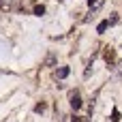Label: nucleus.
Here are the masks:
<instances>
[{"mask_svg":"<svg viewBox=\"0 0 122 122\" xmlns=\"http://www.w3.org/2000/svg\"><path fill=\"white\" fill-rule=\"evenodd\" d=\"M69 103H71L73 109H79V107H81V97H79L77 90H71V92H69Z\"/></svg>","mask_w":122,"mask_h":122,"instance_id":"obj_1","label":"nucleus"},{"mask_svg":"<svg viewBox=\"0 0 122 122\" xmlns=\"http://www.w3.org/2000/svg\"><path fill=\"white\" fill-rule=\"evenodd\" d=\"M103 58H105L107 64H114V62H116V51H114V47H105V49H103Z\"/></svg>","mask_w":122,"mask_h":122,"instance_id":"obj_2","label":"nucleus"},{"mask_svg":"<svg viewBox=\"0 0 122 122\" xmlns=\"http://www.w3.org/2000/svg\"><path fill=\"white\" fill-rule=\"evenodd\" d=\"M103 4H105V0H88V9H90V15H92L94 11H99Z\"/></svg>","mask_w":122,"mask_h":122,"instance_id":"obj_3","label":"nucleus"},{"mask_svg":"<svg viewBox=\"0 0 122 122\" xmlns=\"http://www.w3.org/2000/svg\"><path fill=\"white\" fill-rule=\"evenodd\" d=\"M66 75H69V66H60V69L56 71V77H58V79H64Z\"/></svg>","mask_w":122,"mask_h":122,"instance_id":"obj_4","label":"nucleus"},{"mask_svg":"<svg viewBox=\"0 0 122 122\" xmlns=\"http://www.w3.org/2000/svg\"><path fill=\"white\" fill-rule=\"evenodd\" d=\"M109 26H112V24H109V19H105V21H101V24L97 26V32H105Z\"/></svg>","mask_w":122,"mask_h":122,"instance_id":"obj_5","label":"nucleus"},{"mask_svg":"<svg viewBox=\"0 0 122 122\" xmlns=\"http://www.w3.org/2000/svg\"><path fill=\"white\" fill-rule=\"evenodd\" d=\"M32 13H34V15H39V17H41V15H43V13H45V6H43V4H36V6H34V9H32Z\"/></svg>","mask_w":122,"mask_h":122,"instance_id":"obj_6","label":"nucleus"},{"mask_svg":"<svg viewBox=\"0 0 122 122\" xmlns=\"http://www.w3.org/2000/svg\"><path fill=\"white\" fill-rule=\"evenodd\" d=\"M34 112H36V114H43V112H45V103H39V105H34Z\"/></svg>","mask_w":122,"mask_h":122,"instance_id":"obj_7","label":"nucleus"},{"mask_svg":"<svg viewBox=\"0 0 122 122\" xmlns=\"http://www.w3.org/2000/svg\"><path fill=\"white\" fill-rule=\"evenodd\" d=\"M118 120H120V112L114 109V112H112V122H118Z\"/></svg>","mask_w":122,"mask_h":122,"instance_id":"obj_8","label":"nucleus"},{"mask_svg":"<svg viewBox=\"0 0 122 122\" xmlns=\"http://www.w3.org/2000/svg\"><path fill=\"white\" fill-rule=\"evenodd\" d=\"M73 122H88V118H84V116H75Z\"/></svg>","mask_w":122,"mask_h":122,"instance_id":"obj_9","label":"nucleus"}]
</instances>
